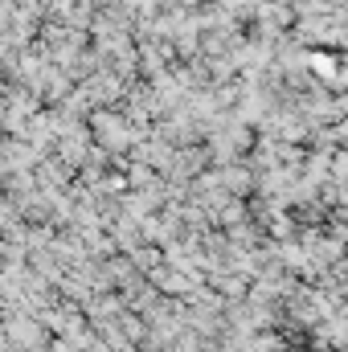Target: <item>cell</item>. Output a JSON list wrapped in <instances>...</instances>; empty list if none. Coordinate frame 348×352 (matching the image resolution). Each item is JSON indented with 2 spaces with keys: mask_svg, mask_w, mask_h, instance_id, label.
Listing matches in <instances>:
<instances>
[{
  "mask_svg": "<svg viewBox=\"0 0 348 352\" xmlns=\"http://www.w3.org/2000/svg\"><path fill=\"white\" fill-rule=\"evenodd\" d=\"M131 263H135V270H140V274H152L156 266L164 263V246L144 242V246H135V250H131Z\"/></svg>",
  "mask_w": 348,
  "mask_h": 352,
  "instance_id": "1",
  "label": "cell"
},
{
  "mask_svg": "<svg viewBox=\"0 0 348 352\" xmlns=\"http://www.w3.org/2000/svg\"><path fill=\"white\" fill-rule=\"evenodd\" d=\"M221 180H226V188H230V192H238V197L259 192V176H250L246 168H221Z\"/></svg>",
  "mask_w": 348,
  "mask_h": 352,
  "instance_id": "2",
  "label": "cell"
},
{
  "mask_svg": "<svg viewBox=\"0 0 348 352\" xmlns=\"http://www.w3.org/2000/svg\"><path fill=\"white\" fill-rule=\"evenodd\" d=\"M127 180H131V188H148V184H156L160 176H156V168L152 164H127Z\"/></svg>",
  "mask_w": 348,
  "mask_h": 352,
  "instance_id": "3",
  "label": "cell"
},
{
  "mask_svg": "<svg viewBox=\"0 0 348 352\" xmlns=\"http://www.w3.org/2000/svg\"><path fill=\"white\" fill-rule=\"evenodd\" d=\"M332 180H340V184H348V152H340V156H332Z\"/></svg>",
  "mask_w": 348,
  "mask_h": 352,
  "instance_id": "4",
  "label": "cell"
}]
</instances>
